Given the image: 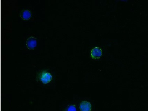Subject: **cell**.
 I'll return each mask as SVG.
<instances>
[{"instance_id":"6da1fadb","label":"cell","mask_w":148,"mask_h":111,"mask_svg":"<svg viewBox=\"0 0 148 111\" xmlns=\"http://www.w3.org/2000/svg\"><path fill=\"white\" fill-rule=\"evenodd\" d=\"M53 78L52 75L46 70H42L37 74V79L44 84H47L51 82Z\"/></svg>"},{"instance_id":"7a4b0ae2","label":"cell","mask_w":148,"mask_h":111,"mask_svg":"<svg viewBox=\"0 0 148 111\" xmlns=\"http://www.w3.org/2000/svg\"><path fill=\"white\" fill-rule=\"evenodd\" d=\"M102 51L101 49L98 47L93 48L91 51V58L94 59H99L102 56Z\"/></svg>"},{"instance_id":"3957f363","label":"cell","mask_w":148,"mask_h":111,"mask_svg":"<svg viewBox=\"0 0 148 111\" xmlns=\"http://www.w3.org/2000/svg\"><path fill=\"white\" fill-rule=\"evenodd\" d=\"M26 44L27 46L29 49H33L37 46V39L33 37H29L27 40Z\"/></svg>"},{"instance_id":"277c9868","label":"cell","mask_w":148,"mask_h":111,"mask_svg":"<svg viewBox=\"0 0 148 111\" xmlns=\"http://www.w3.org/2000/svg\"><path fill=\"white\" fill-rule=\"evenodd\" d=\"M80 109L81 111H91V104L87 101H83L80 104Z\"/></svg>"},{"instance_id":"5b68a950","label":"cell","mask_w":148,"mask_h":111,"mask_svg":"<svg viewBox=\"0 0 148 111\" xmlns=\"http://www.w3.org/2000/svg\"><path fill=\"white\" fill-rule=\"evenodd\" d=\"M20 16L23 19H28L31 16V12L28 10H23L20 13Z\"/></svg>"},{"instance_id":"8992f818","label":"cell","mask_w":148,"mask_h":111,"mask_svg":"<svg viewBox=\"0 0 148 111\" xmlns=\"http://www.w3.org/2000/svg\"><path fill=\"white\" fill-rule=\"evenodd\" d=\"M65 111H76V108L75 105H71L68 106Z\"/></svg>"}]
</instances>
